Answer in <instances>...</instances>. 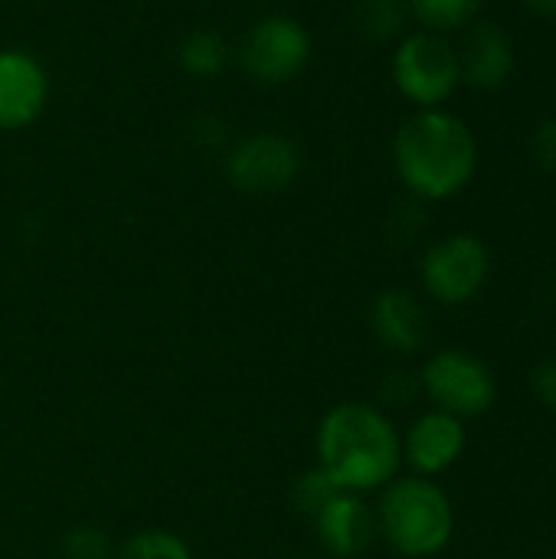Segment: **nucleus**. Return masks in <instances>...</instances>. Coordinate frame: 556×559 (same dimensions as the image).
I'll return each instance as SVG.
<instances>
[{
  "mask_svg": "<svg viewBox=\"0 0 556 559\" xmlns=\"http://www.w3.org/2000/svg\"><path fill=\"white\" fill-rule=\"evenodd\" d=\"M318 468L351 495L383 491L403 468L400 429L393 419L370 403L331 406L315 432Z\"/></svg>",
  "mask_w": 556,
  "mask_h": 559,
  "instance_id": "1",
  "label": "nucleus"
},
{
  "mask_svg": "<svg viewBox=\"0 0 556 559\" xmlns=\"http://www.w3.org/2000/svg\"><path fill=\"white\" fill-rule=\"evenodd\" d=\"M393 167L416 200L442 203L472 183L478 170V141L459 115L419 108L397 128Z\"/></svg>",
  "mask_w": 556,
  "mask_h": 559,
  "instance_id": "2",
  "label": "nucleus"
},
{
  "mask_svg": "<svg viewBox=\"0 0 556 559\" xmlns=\"http://www.w3.org/2000/svg\"><path fill=\"white\" fill-rule=\"evenodd\" d=\"M377 534L406 559L439 557L456 534V508L436 478L397 475L374 508Z\"/></svg>",
  "mask_w": 556,
  "mask_h": 559,
  "instance_id": "3",
  "label": "nucleus"
},
{
  "mask_svg": "<svg viewBox=\"0 0 556 559\" xmlns=\"http://www.w3.org/2000/svg\"><path fill=\"white\" fill-rule=\"evenodd\" d=\"M393 85L397 92L419 108H442L462 85L459 52L439 33H406L393 49Z\"/></svg>",
  "mask_w": 556,
  "mask_h": 559,
  "instance_id": "4",
  "label": "nucleus"
},
{
  "mask_svg": "<svg viewBox=\"0 0 556 559\" xmlns=\"http://www.w3.org/2000/svg\"><path fill=\"white\" fill-rule=\"evenodd\" d=\"M419 390L433 409L456 419H478L498 400V383L492 367L462 347H446L433 354L419 370Z\"/></svg>",
  "mask_w": 556,
  "mask_h": 559,
  "instance_id": "5",
  "label": "nucleus"
},
{
  "mask_svg": "<svg viewBox=\"0 0 556 559\" xmlns=\"http://www.w3.org/2000/svg\"><path fill=\"white\" fill-rule=\"evenodd\" d=\"M311 52V33L298 16L269 13L246 29L239 43V66L259 85H288L308 69Z\"/></svg>",
  "mask_w": 556,
  "mask_h": 559,
  "instance_id": "6",
  "label": "nucleus"
},
{
  "mask_svg": "<svg viewBox=\"0 0 556 559\" xmlns=\"http://www.w3.org/2000/svg\"><path fill=\"white\" fill-rule=\"evenodd\" d=\"M492 255L475 233H449L436 239L419 262L423 292L446 308L469 305L488 285Z\"/></svg>",
  "mask_w": 556,
  "mask_h": 559,
  "instance_id": "7",
  "label": "nucleus"
},
{
  "mask_svg": "<svg viewBox=\"0 0 556 559\" xmlns=\"http://www.w3.org/2000/svg\"><path fill=\"white\" fill-rule=\"evenodd\" d=\"M301 147L282 131H252L226 147L223 174L229 187L265 197L288 190L301 174Z\"/></svg>",
  "mask_w": 556,
  "mask_h": 559,
  "instance_id": "8",
  "label": "nucleus"
},
{
  "mask_svg": "<svg viewBox=\"0 0 556 559\" xmlns=\"http://www.w3.org/2000/svg\"><path fill=\"white\" fill-rule=\"evenodd\" d=\"M465 445H469L465 423L439 409L416 416L410 429L400 432L403 465L410 468V475L419 478H439L449 468H456V462L465 455Z\"/></svg>",
  "mask_w": 556,
  "mask_h": 559,
  "instance_id": "9",
  "label": "nucleus"
},
{
  "mask_svg": "<svg viewBox=\"0 0 556 559\" xmlns=\"http://www.w3.org/2000/svg\"><path fill=\"white\" fill-rule=\"evenodd\" d=\"M49 102V75L26 49H0V131L29 128Z\"/></svg>",
  "mask_w": 556,
  "mask_h": 559,
  "instance_id": "10",
  "label": "nucleus"
},
{
  "mask_svg": "<svg viewBox=\"0 0 556 559\" xmlns=\"http://www.w3.org/2000/svg\"><path fill=\"white\" fill-rule=\"evenodd\" d=\"M318 544L334 559H357L364 557L377 534V514L364 501V495L338 491L315 518H311Z\"/></svg>",
  "mask_w": 556,
  "mask_h": 559,
  "instance_id": "11",
  "label": "nucleus"
},
{
  "mask_svg": "<svg viewBox=\"0 0 556 559\" xmlns=\"http://www.w3.org/2000/svg\"><path fill=\"white\" fill-rule=\"evenodd\" d=\"M459 52V69H462V82L478 88V92H495L501 88L514 66H518V49L514 39L508 36V29H501L492 20H475L465 36Z\"/></svg>",
  "mask_w": 556,
  "mask_h": 559,
  "instance_id": "12",
  "label": "nucleus"
},
{
  "mask_svg": "<svg viewBox=\"0 0 556 559\" xmlns=\"http://www.w3.org/2000/svg\"><path fill=\"white\" fill-rule=\"evenodd\" d=\"M370 331L387 350L413 357L426 344V311L406 288H387L370 305Z\"/></svg>",
  "mask_w": 556,
  "mask_h": 559,
  "instance_id": "13",
  "label": "nucleus"
},
{
  "mask_svg": "<svg viewBox=\"0 0 556 559\" xmlns=\"http://www.w3.org/2000/svg\"><path fill=\"white\" fill-rule=\"evenodd\" d=\"M410 16L426 33H465L475 20H482L485 0H406Z\"/></svg>",
  "mask_w": 556,
  "mask_h": 559,
  "instance_id": "14",
  "label": "nucleus"
},
{
  "mask_svg": "<svg viewBox=\"0 0 556 559\" xmlns=\"http://www.w3.org/2000/svg\"><path fill=\"white\" fill-rule=\"evenodd\" d=\"M177 66L190 79H216L229 66V43L216 29H193L177 46Z\"/></svg>",
  "mask_w": 556,
  "mask_h": 559,
  "instance_id": "15",
  "label": "nucleus"
},
{
  "mask_svg": "<svg viewBox=\"0 0 556 559\" xmlns=\"http://www.w3.org/2000/svg\"><path fill=\"white\" fill-rule=\"evenodd\" d=\"M410 10L406 0H357L354 29L370 43H387L406 29Z\"/></svg>",
  "mask_w": 556,
  "mask_h": 559,
  "instance_id": "16",
  "label": "nucleus"
},
{
  "mask_svg": "<svg viewBox=\"0 0 556 559\" xmlns=\"http://www.w3.org/2000/svg\"><path fill=\"white\" fill-rule=\"evenodd\" d=\"M115 559H193V550L180 534L164 527H147L131 534L115 550Z\"/></svg>",
  "mask_w": 556,
  "mask_h": 559,
  "instance_id": "17",
  "label": "nucleus"
},
{
  "mask_svg": "<svg viewBox=\"0 0 556 559\" xmlns=\"http://www.w3.org/2000/svg\"><path fill=\"white\" fill-rule=\"evenodd\" d=\"M338 491H341V488L315 465V468H308V472H301V475L295 478V485H292V504H295L298 514H305V518L311 521Z\"/></svg>",
  "mask_w": 556,
  "mask_h": 559,
  "instance_id": "18",
  "label": "nucleus"
},
{
  "mask_svg": "<svg viewBox=\"0 0 556 559\" xmlns=\"http://www.w3.org/2000/svg\"><path fill=\"white\" fill-rule=\"evenodd\" d=\"M62 559H115L111 537L95 524H75L59 540Z\"/></svg>",
  "mask_w": 556,
  "mask_h": 559,
  "instance_id": "19",
  "label": "nucleus"
},
{
  "mask_svg": "<svg viewBox=\"0 0 556 559\" xmlns=\"http://www.w3.org/2000/svg\"><path fill=\"white\" fill-rule=\"evenodd\" d=\"M531 157L541 170L556 177V118H547L531 134Z\"/></svg>",
  "mask_w": 556,
  "mask_h": 559,
  "instance_id": "20",
  "label": "nucleus"
},
{
  "mask_svg": "<svg viewBox=\"0 0 556 559\" xmlns=\"http://www.w3.org/2000/svg\"><path fill=\"white\" fill-rule=\"evenodd\" d=\"M531 393L544 409L556 413V360H544L531 370Z\"/></svg>",
  "mask_w": 556,
  "mask_h": 559,
  "instance_id": "21",
  "label": "nucleus"
},
{
  "mask_svg": "<svg viewBox=\"0 0 556 559\" xmlns=\"http://www.w3.org/2000/svg\"><path fill=\"white\" fill-rule=\"evenodd\" d=\"M223 121L213 118V115H200L193 124H190V138L200 144V147H223Z\"/></svg>",
  "mask_w": 556,
  "mask_h": 559,
  "instance_id": "22",
  "label": "nucleus"
},
{
  "mask_svg": "<svg viewBox=\"0 0 556 559\" xmlns=\"http://www.w3.org/2000/svg\"><path fill=\"white\" fill-rule=\"evenodd\" d=\"M528 13L541 16V20H556V0H521Z\"/></svg>",
  "mask_w": 556,
  "mask_h": 559,
  "instance_id": "23",
  "label": "nucleus"
},
{
  "mask_svg": "<svg viewBox=\"0 0 556 559\" xmlns=\"http://www.w3.org/2000/svg\"><path fill=\"white\" fill-rule=\"evenodd\" d=\"M554 102H556V95H554Z\"/></svg>",
  "mask_w": 556,
  "mask_h": 559,
  "instance_id": "24",
  "label": "nucleus"
}]
</instances>
